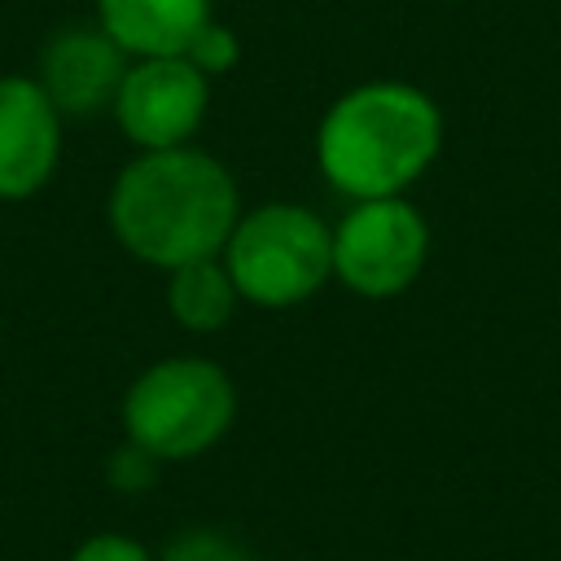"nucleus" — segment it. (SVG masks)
<instances>
[{"label": "nucleus", "mask_w": 561, "mask_h": 561, "mask_svg": "<svg viewBox=\"0 0 561 561\" xmlns=\"http://www.w3.org/2000/svg\"><path fill=\"white\" fill-rule=\"evenodd\" d=\"M237 302H241V294H237L224 259H215V254L167 272V311L188 333H219L232 320Z\"/></svg>", "instance_id": "10"}, {"label": "nucleus", "mask_w": 561, "mask_h": 561, "mask_svg": "<svg viewBox=\"0 0 561 561\" xmlns=\"http://www.w3.org/2000/svg\"><path fill=\"white\" fill-rule=\"evenodd\" d=\"M61 123L39 79L0 75V202H26L53 180Z\"/></svg>", "instance_id": "7"}, {"label": "nucleus", "mask_w": 561, "mask_h": 561, "mask_svg": "<svg viewBox=\"0 0 561 561\" xmlns=\"http://www.w3.org/2000/svg\"><path fill=\"white\" fill-rule=\"evenodd\" d=\"M237 416L232 377L202 355L149 364L123 394V434L153 460H188L210 451Z\"/></svg>", "instance_id": "3"}, {"label": "nucleus", "mask_w": 561, "mask_h": 561, "mask_svg": "<svg viewBox=\"0 0 561 561\" xmlns=\"http://www.w3.org/2000/svg\"><path fill=\"white\" fill-rule=\"evenodd\" d=\"M219 254L245 302L285 311L333 276V228L298 202H267L232 224Z\"/></svg>", "instance_id": "4"}, {"label": "nucleus", "mask_w": 561, "mask_h": 561, "mask_svg": "<svg viewBox=\"0 0 561 561\" xmlns=\"http://www.w3.org/2000/svg\"><path fill=\"white\" fill-rule=\"evenodd\" d=\"M438 145V105L412 83L377 79L329 105L316 131V162L337 193L364 202L403 193L434 162Z\"/></svg>", "instance_id": "2"}, {"label": "nucleus", "mask_w": 561, "mask_h": 561, "mask_svg": "<svg viewBox=\"0 0 561 561\" xmlns=\"http://www.w3.org/2000/svg\"><path fill=\"white\" fill-rule=\"evenodd\" d=\"M241 219L237 180L202 149H140L110 188V228L149 267H184L224 250Z\"/></svg>", "instance_id": "1"}, {"label": "nucleus", "mask_w": 561, "mask_h": 561, "mask_svg": "<svg viewBox=\"0 0 561 561\" xmlns=\"http://www.w3.org/2000/svg\"><path fill=\"white\" fill-rule=\"evenodd\" d=\"M184 57H188L206 79H215V75H224V70H232V66H237L241 44H237V35H232L228 26H219V22L210 18V22L188 39Z\"/></svg>", "instance_id": "12"}, {"label": "nucleus", "mask_w": 561, "mask_h": 561, "mask_svg": "<svg viewBox=\"0 0 561 561\" xmlns=\"http://www.w3.org/2000/svg\"><path fill=\"white\" fill-rule=\"evenodd\" d=\"M158 561H254V557L232 535H224L215 526H188L167 539Z\"/></svg>", "instance_id": "11"}, {"label": "nucleus", "mask_w": 561, "mask_h": 561, "mask_svg": "<svg viewBox=\"0 0 561 561\" xmlns=\"http://www.w3.org/2000/svg\"><path fill=\"white\" fill-rule=\"evenodd\" d=\"M210 22V0H96V26L127 57H180Z\"/></svg>", "instance_id": "9"}, {"label": "nucleus", "mask_w": 561, "mask_h": 561, "mask_svg": "<svg viewBox=\"0 0 561 561\" xmlns=\"http://www.w3.org/2000/svg\"><path fill=\"white\" fill-rule=\"evenodd\" d=\"M127 61L131 57L101 26H70L48 39L39 83L61 110V118H92L105 105H114Z\"/></svg>", "instance_id": "8"}, {"label": "nucleus", "mask_w": 561, "mask_h": 561, "mask_svg": "<svg viewBox=\"0 0 561 561\" xmlns=\"http://www.w3.org/2000/svg\"><path fill=\"white\" fill-rule=\"evenodd\" d=\"M110 482L114 486H123V491H145V486H153V469H158V460L149 456V451H140L136 443H127L123 451H114V460H110Z\"/></svg>", "instance_id": "14"}, {"label": "nucleus", "mask_w": 561, "mask_h": 561, "mask_svg": "<svg viewBox=\"0 0 561 561\" xmlns=\"http://www.w3.org/2000/svg\"><path fill=\"white\" fill-rule=\"evenodd\" d=\"M66 561H153V557L140 539L118 535V530H101V535H88Z\"/></svg>", "instance_id": "13"}, {"label": "nucleus", "mask_w": 561, "mask_h": 561, "mask_svg": "<svg viewBox=\"0 0 561 561\" xmlns=\"http://www.w3.org/2000/svg\"><path fill=\"white\" fill-rule=\"evenodd\" d=\"M430 232L416 206L394 197L355 202L333 228V276L359 298H394L425 267Z\"/></svg>", "instance_id": "5"}, {"label": "nucleus", "mask_w": 561, "mask_h": 561, "mask_svg": "<svg viewBox=\"0 0 561 561\" xmlns=\"http://www.w3.org/2000/svg\"><path fill=\"white\" fill-rule=\"evenodd\" d=\"M110 110L136 149H175L197 136L210 110V79L184 53L131 57Z\"/></svg>", "instance_id": "6"}]
</instances>
